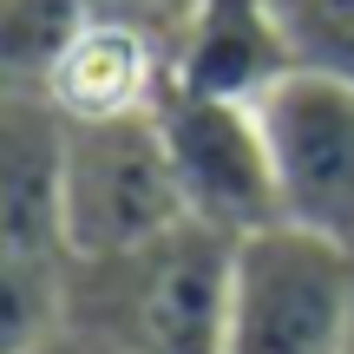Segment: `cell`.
Returning a JSON list of instances; mask_svg holds the SVG:
<instances>
[{"label": "cell", "mask_w": 354, "mask_h": 354, "mask_svg": "<svg viewBox=\"0 0 354 354\" xmlns=\"http://www.w3.org/2000/svg\"><path fill=\"white\" fill-rule=\"evenodd\" d=\"M236 236L177 223L118 256L73 263L66 328L125 354H223Z\"/></svg>", "instance_id": "6da1fadb"}, {"label": "cell", "mask_w": 354, "mask_h": 354, "mask_svg": "<svg viewBox=\"0 0 354 354\" xmlns=\"http://www.w3.org/2000/svg\"><path fill=\"white\" fill-rule=\"evenodd\" d=\"M223 354H354V256L295 223L236 236Z\"/></svg>", "instance_id": "7a4b0ae2"}, {"label": "cell", "mask_w": 354, "mask_h": 354, "mask_svg": "<svg viewBox=\"0 0 354 354\" xmlns=\"http://www.w3.org/2000/svg\"><path fill=\"white\" fill-rule=\"evenodd\" d=\"M59 203H66L73 263L138 250V243L190 223L177 171H171V151H165V131H158V112L66 118Z\"/></svg>", "instance_id": "3957f363"}, {"label": "cell", "mask_w": 354, "mask_h": 354, "mask_svg": "<svg viewBox=\"0 0 354 354\" xmlns=\"http://www.w3.org/2000/svg\"><path fill=\"white\" fill-rule=\"evenodd\" d=\"M276 216L354 256V79L282 66L256 92Z\"/></svg>", "instance_id": "277c9868"}, {"label": "cell", "mask_w": 354, "mask_h": 354, "mask_svg": "<svg viewBox=\"0 0 354 354\" xmlns=\"http://www.w3.org/2000/svg\"><path fill=\"white\" fill-rule=\"evenodd\" d=\"M158 131H165V151H171L190 223L216 230V236H250V230L282 223L256 99L171 79L165 99H158Z\"/></svg>", "instance_id": "5b68a950"}, {"label": "cell", "mask_w": 354, "mask_h": 354, "mask_svg": "<svg viewBox=\"0 0 354 354\" xmlns=\"http://www.w3.org/2000/svg\"><path fill=\"white\" fill-rule=\"evenodd\" d=\"M171 86V39L138 20H92L46 73V105L59 118H131L158 112Z\"/></svg>", "instance_id": "8992f818"}, {"label": "cell", "mask_w": 354, "mask_h": 354, "mask_svg": "<svg viewBox=\"0 0 354 354\" xmlns=\"http://www.w3.org/2000/svg\"><path fill=\"white\" fill-rule=\"evenodd\" d=\"M99 20L92 0H0V66L7 86H46V73L66 59L86 26Z\"/></svg>", "instance_id": "52a82bcc"}, {"label": "cell", "mask_w": 354, "mask_h": 354, "mask_svg": "<svg viewBox=\"0 0 354 354\" xmlns=\"http://www.w3.org/2000/svg\"><path fill=\"white\" fill-rule=\"evenodd\" d=\"M289 66L354 79V0H269Z\"/></svg>", "instance_id": "ba28073f"}, {"label": "cell", "mask_w": 354, "mask_h": 354, "mask_svg": "<svg viewBox=\"0 0 354 354\" xmlns=\"http://www.w3.org/2000/svg\"><path fill=\"white\" fill-rule=\"evenodd\" d=\"M92 13H105V20H138V26H151V33H165L177 46V33H184V20H190V0H92Z\"/></svg>", "instance_id": "9c48e42d"}, {"label": "cell", "mask_w": 354, "mask_h": 354, "mask_svg": "<svg viewBox=\"0 0 354 354\" xmlns=\"http://www.w3.org/2000/svg\"><path fill=\"white\" fill-rule=\"evenodd\" d=\"M46 354H125V348H112V342H92V335H73V328H66V335H59V342H53Z\"/></svg>", "instance_id": "30bf717a"}]
</instances>
